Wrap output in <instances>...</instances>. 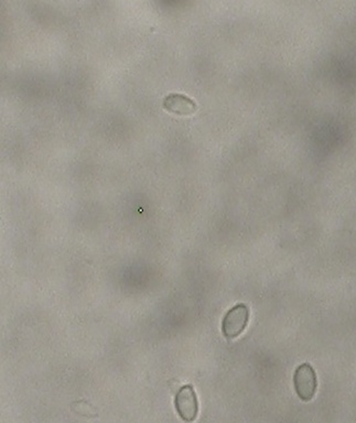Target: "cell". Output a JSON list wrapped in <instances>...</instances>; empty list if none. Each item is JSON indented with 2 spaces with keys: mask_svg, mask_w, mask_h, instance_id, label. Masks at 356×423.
<instances>
[{
  "mask_svg": "<svg viewBox=\"0 0 356 423\" xmlns=\"http://www.w3.org/2000/svg\"><path fill=\"white\" fill-rule=\"evenodd\" d=\"M249 322V306L243 303L233 306L226 312L222 321V332L226 338H239L244 333Z\"/></svg>",
  "mask_w": 356,
  "mask_h": 423,
  "instance_id": "6da1fadb",
  "label": "cell"
},
{
  "mask_svg": "<svg viewBox=\"0 0 356 423\" xmlns=\"http://www.w3.org/2000/svg\"><path fill=\"white\" fill-rule=\"evenodd\" d=\"M295 391L302 401H310L316 396L318 381L316 374L310 364L298 366L294 376Z\"/></svg>",
  "mask_w": 356,
  "mask_h": 423,
  "instance_id": "7a4b0ae2",
  "label": "cell"
},
{
  "mask_svg": "<svg viewBox=\"0 0 356 423\" xmlns=\"http://www.w3.org/2000/svg\"><path fill=\"white\" fill-rule=\"evenodd\" d=\"M177 412L186 423L196 420L198 415V401L196 391L191 385L184 386L174 399Z\"/></svg>",
  "mask_w": 356,
  "mask_h": 423,
  "instance_id": "3957f363",
  "label": "cell"
},
{
  "mask_svg": "<svg viewBox=\"0 0 356 423\" xmlns=\"http://www.w3.org/2000/svg\"><path fill=\"white\" fill-rule=\"evenodd\" d=\"M163 107L179 115H189L196 110V105L188 96L173 93L165 98Z\"/></svg>",
  "mask_w": 356,
  "mask_h": 423,
  "instance_id": "277c9868",
  "label": "cell"
}]
</instances>
